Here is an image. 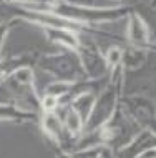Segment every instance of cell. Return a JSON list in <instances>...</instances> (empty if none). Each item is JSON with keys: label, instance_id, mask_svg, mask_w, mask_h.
<instances>
[{"label": "cell", "instance_id": "277c9868", "mask_svg": "<svg viewBox=\"0 0 156 158\" xmlns=\"http://www.w3.org/2000/svg\"><path fill=\"white\" fill-rule=\"evenodd\" d=\"M121 87H123L121 83H115L108 80L106 85L96 93L91 113L85 123V130H96L111 118V115L115 113V110L120 105Z\"/></svg>", "mask_w": 156, "mask_h": 158}, {"label": "cell", "instance_id": "2e32d148", "mask_svg": "<svg viewBox=\"0 0 156 158\" xmlns=\"http://www.w3.org/2000/svg\"><path fill=\"white\" fill-rule=\"evenodd\" d=\"M60 2H66V3H73V5H90V7H103L102 0H60Z\"/></svg>", "mask_w": 156, "mask_h": 158}, {"label": "cell", "instance_id": "9c48e42d", "mask_svg": "<svg viewBox=\"0 0 156 158\" xmlns=\"http://www.w3.org/2000/svg\"><path fill=\"white\" fill-rule=\"evenodd\" d=\"M45 37L50 44L58 45L62 48L68 50H77L78 42H80V33L68 30V28H55V27H42Z\"/></svg>", "mask_w": 156, "mask_h": 158}, {"label": "cell", "instance_id": "8fae6325", "mask_svg": "<svg viewBox=\"0 0 156 158\" xmlns=\"http://www.w3.org/2000/svg\"><path fill=\"white\" fill-rule=\"evenodd\" d=\"M70 155L71 156H95V158L102 156L103 158V156H113L115 155V150L106 143H96V145H91V147L75 150V152H71Z\"/></svg>", "mask_w": 156, "mask_h": 158}, {"label": "cell", "instance_id": "6da1fadb", "mask_svg": "<svg viewBox=\"0 0 156 158\" xmlns=\"http://www.w3.org/2000/svg\"><path fill=\"white\" fill-rule=\"evenodd\" d=\"M33 67L47 72L48 75H52V78L57 80H66V82L86 80V73L80 63L77 50L63 48V52L60 53L40 55Z\"/></svg>", "mask_w": 156, "mask_h": 158}, {"label": "cell", "instance_id": "30bf717a", "mask_svg": "<svg viewBox=\"0 0 156 158\" xmlns=\"http://www.w3.org/2000/svg\"><path fill=\"white\" fill-rule=\"evenodd\" d=\"M146 65V48H140L134 45H128L123 48V57H121V67L125 72L138 70Z\"/></svg>", "mask_w": 156, "mask_h": 158}, {"label": "cell", "instance_id": "e0dca14e", "mask_svg": "<svg viewBox=\"0 0 156 158\" xmlns=\"http://www.w3.org/2000/svg\"><path fill=\"white\" fill-rule=\"evenodd\" d=\"M153 44H154V45H156V38H154V40H153Z\"/></svg>", "mask_w": 156, "mask_h": 158}, {"label": "cell", "instance_id": "5b68a950", "mask_svg": "<svg viewBox=\"0 0 156 158\" xmlns=\"http://www.w3.org/2000/svg\"><path fill=\"white\" fill-rule=\"evenodd\" d=\"M120 105L141 128L156 130V100L146 95H121Z\"/></svg>", "mask_w": 156, "mask_h": 158}, {"label": "cell", "instance_id": "7a4b0ae2", "mask_svg": "<svg viewBox=\"0 0 156 158\" xmlns=\"http://www.w3.org/2000/svg\"><path fill=\"white\" fill-rule=\"evenodd\" d=\"M96 130L100 133L102 142L110 145L115 150V155H116L120 150L128 147L130 142L141 130V127L121 108V105H118V108L111 115V118L106 123H103L100 128H96Z\"/></svg>", "mask_w": 156, "mask_h": 158}, {"label": "cell", "instance_id": "52a82bcc", "mask_svg": "<svg viewBox=\"0 0 156 158\" xmlns=\"http://www.w3.org/2000/svg\"><path fill=\"white\" fill-rule=\"evenodd\" d=\"M156 148V130L154 128H141L136 136L130 142L128 147L120 150L116 155L120 156H140L143 152Z\"/></svg>", "mask_w": 156, "mask_h": 158}, {"label": "cell", "instance_id": "8992f818", "mask_svg": "<svg viewBox=\"0 0 156 158\" xmlns=\"http://www.w3.org/2000/svg\"><path fill=\"white\" fill-rule=\"evenodd\" d=\"M125 38L128 42V45H134V47H140V48H148L151 42H153L150 23L136 10H131L126 15Z\"/></svg>", "mask_w": 156, "mask_h": 158}, {"label": "cell", "instance_id": "5bb4252c", "mask_svg": "<svg viewBox=\"0 0 156 158\" xmlns=\"http://www.w3.org/2000/svg\"><path fill=\"white\" fill-rule=\"evenodd\" d=\"M60 106V98L43 93L40 97V112H57Z\"/></svg>", "mask_w": 156, "mask_h": 158}, {"label": "cell", "instance_id": "9a60e30c", "mask_svg": "<svg viewBox=\"0 0 156 158\" xmlns=\"http://www.w3.org/2000/svg\"><path fill=\"white\" fill-rule=\"evenodd\" d=\"M10 25L5 23V22H0V58L3 55V48H5V38L8 35V30H10Z\"/></svg>", "mask_w": 156, "mask_h": 158}, {"label": "cell", "instance_id": "7c38bea8", "mask_svg": "<svg viewBox=\"0 0 156 158\" xmlns=\"http://www.w3.org/2000/svg\"><path fill=\"white\" fill-rule=\"evenodd\" d=\"M136 8L138 14L150 23V27L151 22H156V0H138Z\"/></svg>", "mask_w": 156, "mask_h": 158}, {"label": "cell", "instance_id": "4fadbf2b", "mask_svg": "<svg viewBox=\"0 0 156 158\" xmlns=\"http://www.w3.org/2000/svg\"><path fill=\"white\" fill-rule=\"evenodd\" d=\"M105 60H106L108 68L111 70L113 67L121 65V57H123V47H120L118 44H111L108 45V48L103 52Z\"/></svg>", "mask_w": 156, "mask_h": 158}, {"label": "cell", "instance_id": "3957f363", "mask_svg": "<svg viewBox=\"0 0 156 158\" xmlns=\"http://www.w3.org/2000/svg\"><path fill=\"white\" fill-rule=\"evenodd\" d=\"M80 63L86 73V78L90 80H100L106 78L110 73V68L105 60L103 50L100 48L98 42L90 32H80V42L77 48Z\"/></svg>", "mask_w": 156, "mask_h": 158}, {"label": "cell", "instance_id": "ba28073f", "mask_svg": "<svg viewBox=\"0 0 156 158\" xmlns=\"http://www.w3.org/2000/svg\"><path fill=\"white\" fill-rule=\"evenodd\" d=\"M57 113L60 115V118L63 120V127L68 131V135H71L73 138L78 140L83 135V131H85V120L82 118V115L71 106V103L60 105Z\"/></svg>", "mask_w": 156, "mask_h": 158}, {"label": "cell", "instance_id": "ac0fdd59", "mask_svg": "<svg viewBox=\"0 0 156 158\" xmlns=\"http://www.w3.org/2000/svg\"><path fill=\"white\" fill-rule=\"evenodd\" d=\"M118 2H120V0H118Z\"/></svg>", "mask_w": 156, "mask_h": 158}]
</instances>
